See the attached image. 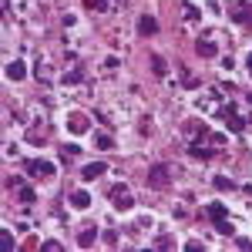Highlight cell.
Returning <instances> with one entry per match:
<instances>
[{
  "mask_svg": "<svg viewBox=\"0 0 252 252\" xmlns=\"http://www.w3.org/2000/svg\"><path fill=\"white\" fill-rule=\"evenodd\" d=\"M225 14H229L235 24H246V27H252V0H229Z\"/></svg>",
  "mask_w": 252,
  "mask_h": 252,
  "instance_id": "cell-1",
  "label": "cell"
},
{
  "mask_svg": "<svg viewBox=\"0 0 252 252\" xmlns=\"http://www.w3.org/2000/svg\"><path fill=\"white\" fill-rule=\"evenodd\" d=\"M148 185L158 189V192H161V189H168V185H172V168H168L165 161L152 165V168H148Z\"/></svg>",
  "mask_w": 252,
  "mask_h": 252,
  "instance_id": "cell-2",
  "label": "cell"
},
{
  "mask_svg": "<svg viewBox=\"0 0 252 252\" xmlns=\"http://www.w3.org/2000/svg\"><path fill=\"white\" fill-rule=\"evenodd\" d=\"M219 118L225 121V128H229V131H235V135H239V131H246V118L239 115L232 104H222V108H219Z\"/></svg>",
  "mask_w": 252,
  "mask_h": 252,
  "instance_id": "cell-3",
  "label": "cell"
},
{
  "mask_svg": "<svg viewBox=\"0 0 252 252\" xmlns=\"http://www.w3.org/2000/svg\"><path fill=\"white\" fill-rule=\"evenodd\" d=\"M205 212H209V219H212L215 232H222V235H232V222H229V219H225V209H222V205H219V202H212V205H209V209H205Z\"/></svg>",
  "mask_w": 252,
  "mask_h": 252,
  "instance_id": "cell-4",
  "label": "cell"
},
{
  "mask_svg": "<svg viewBox=\"0 0 252 252\" xmlns=\"http://www.w3.org/2000/svg\"><path fill=\"white\" fill-rule=\"evenodd\" d=\"M111 205H115V209H121V212H128V209L135 205V195H131V189L118 182L115 189H111Z\"/></svg>",
  "mask_w": 252,
  "mask_h": 252,
  "instance_id": "cell-5",
  "label": "cell"
},
{
  "mask_svg": "<svg viewBox=\"0 0 252 252\" xmlns=\"http://www.w3.org/2000/svg\"><path fill=\"white\" fill-rule=\"evenodd\" d=\"M27 175H37V178H51L54 165L51 161H27Z\"/></svg>",
  "mask_w": 252,
  "mask_h": 252,
  "instance_id": "cell-6",
  "label": "cell"
},
{
  "mask_svg": "<svg viewBox=\"0 0 252 252\" xmlns=\"http://www.w3.org/2000/svg\"><path fill=\"white\" fill-rule=\"evenodd\" d=\"M138 34H141V37H152V34H158V20L148 17V14H141V17H138Z\"/></svg>",
  "mask_w": 252,
  "mask_h": 252,
  "instance_id": "cell-7",
  "label": "cell"
},
{
  "mask_svg": "<svg viewBox=\"0 0 252 252\" xmlns=\"http://www.w3.org/2000/svg\"><path fill=\"white\" fill-rule=\"evenodd\" d=\"M195 51H198V58H215V54H219V47H215L212 40H209V34H202V37H198Z\"/></svg>",
  "mask_w": 252,
  "mask_h": 252,
  "instance_id": "cell-8",
  "label": "cell"
},
{
  "mask_svg": "<svg viewBox=\"0 0 252 252\" xmlns=\"http://www.w3.org/2000/svg\"><path fill=\"white\" fill-rule=\"evenodd\" d=\"M24 74H27L24 61H10V64H7V78L10 81H24Z\"/></svg>",
  "mask_w": 252,
  "mask_h": 252,
  "instance_id": "cell-9",
  "label": "cell"
},
{
  "mask_svg": "<svg viewBox=\"0 0 252 252\" xmlns=\"http://www.w3.org/2000/svg\"><path fill=\"white\" fill-rule=\"evenodd\" d=\"M189 155H195V158H212L215 148H205L202 141H192V145H189Z\"/></svg>",
  "mask_w": 252,
  "mask_h": 252,
  "instance_id": "cell-10",
  "label": "cell"
},
{
  "mask_svg": "<svg viewBox=\"0 0 252 252\" xmlns=\"http://www.w3.org/2000/svg\"><path fill=\"white\" fill-rule=\"evenodd\" d=\"M84 182H91V178H101V175H104V165H101V161H94V165H84Z\"/></svg>",
  "mask_w": 252,
  "mask_h": 252,
  "instance_id": "cell-11",
  "label": "cell"
},
{
  "mask_svg": "<svg viewBox=\"0 0 252 252\" xmlns=\"http://www.w3.org/2000/svg\"><path fill=\"white\" fill-rule=\"evenodd\" d=\"M71 205H74V209H88V205H91V195L88 192H71Z\"/></svg>",
  "mask_w": 252,
  "mask_h": 252,
  "instance_id": "cell-12",
  "label": "cell"
},
{
  "mask_svg": "<svg viewBox=\"0 0 252 252\" xmlns=\"http://www.w3.org/2000/svg\"><path fill=\"white\" fill-rule=\"evenodd\" d=\"M94 239H97L94 229H84V232L78 235V246H81V249H91V242H94Z\"/></svg>",
  "mask_w": 252,
  "mask_h": 252,
  "instance_id": "cell-13",
  "label": "cell"
},
{
  "mask_svg": "<svg viewBox=\"0 0 252 252\" xmlns=\"http://www.w3.org/2000/svg\"><path fill=\"white\" fill-rule=\"evenodd\" d=\"M81 81H84V67H74V71H67V74H64V84H81Z\"/></svg>",
  "mask_w": 252,
  "mask_h": 252,
  "instance_id": "cell-14",
  "label": "cell"
},
{
  "mask_svg": "<svg viewBox=\"0 0 252 252\" xmlns=\"http://www.w3.org/2000/svg\"><path fill=\"white\" fill-rule=\"evenodd\" d=\"M215 189H222V192H232L235 182H232V178H225V175H215Z\"/></svg>",
  "mask_w": 252,
  "mask_h": 252,
  "instance_id": "cell-15",
  "label": "cell"
},
{
  "mask_svg": "<svg viewBox=\"0 0 252 252\" xmlns=\"http://www.w3.org/2000/svg\"><path fill=\"white\" fill-rule=\"evenodd\" d=\"M152 71H155L158 78H165V71H168V67H165V58H158V54H155V58H152Z\"/></svg>",
  "mask_w": 252,
  "mask_h": 252,
  "instance_id": "cell-16",
  "label": "cell"
},
{
  "mask_svg": "<svg viewBox=\"0 0 252 252\" xmlns=\"http://www.w3.org/2000/svg\"><path fill=\"white\" fill-rule=\"evenodd\" d=\"M88 10H108V0H81Z\"/></svg>",
  "mask_w": 252,
  "mask_h": 252,
  "instance_id": "cell-17",
  "label": "cell"
},
{
  "mask_svg": "<svg viewBox=\"0 0 252 252\" xmlns=\"http://www.w3.org/2000/svg\"><path fill=\"white\" fill-rule=\"evenodd\" d=\"M0 249H7V252L14 249V235L7 232V229H3V232H0Z\"/></svg>",
  "mask_w": 252,
  "mask_h": 252,
  "instance_id": "cell-18",
  "label": "cell"
},
{
  "mask_svg": "<svg viewBox=\"0 0 252 252\" xmlns=\"http://www.w3.org/2000/svg\"><path fill=\"white\" fill-rule=\"evenodd\" d=\"M94 145H97V148H104V152H108V148L115 145V138H111V135H97V138H94Z\"/></svg>",
  "mask_w": 252,
  "mask_h": 252,
  "instance_id": "cell-19",
  "label": "cell"
},
{
  "mask_svg": "<svg viewBox=\"0 0 252 252\" xmlns=\"http://www.w3.org/2000/svg\"><path fill=\"white\" fill-rule=\"evenodd\" d=\"M20 202H24V205H31V202H34V189L20 185Z\"/></svg>",
  "mask_w": 252,
  "mask_h": 252,
  "instance_id": "cell-20",
  "label": "cell"
},
{
  "mask_svg": "<svg viewBox=\"0 0 252 252\" xmlns=\"http://www.w3.org/2000/svg\"><path fill=\"white\" fill-rule=\"evenodd\" d=\"M71 128H74V131H84V128H88V121H84L81 115H74V118H71Z\"/></svg>",
  "mask_w": 252,
  "mask_h": 252,
  "instance_id": "cell-21",
  "label": "cell"
},
{
  "mask_svg": "<svg viewBox=\"0 0 252 252\" xmlns=\"http://www.w3.org/2000/svg\"><path fill=\"white\" fill-rule=\"evenodd\" d=\"M61 155H81V148H78V145H64V148H61Z\"/></svg>",
  "mask_w": 252,
  "mask_h": 252,
  "instance_id": "cell-22",
  "label": "cell"
},
{
  "mask_svg": "<svg viewBox=\"0 0 252 252\" xmlns=\"http://www.w3.org/2000/svg\"><path fill=\"white\" fill-rule=\"evenodd\" d=\"M168 246H172L168 235H158V239H155V249H168Z\"/></svg>",
  "mask_w": 252,
  "mask_h": 252,
  "instance_id": "cell-23",
  "label": "cell"
},
{
  "mask_svg": "<svg viewBox=\"0 0 252 252\" xmlns=\"http://www.w3.org/2000/svg\"><path fill=\"white\" fill-rule=\"evenodd\" d=\"M40 249H44V252H61V242H44Z\"/></svg>",
  "mask_w": 252,
  "mask_h": 252,
  "instance_id": "cell-24",
  "label": "cell"
},
{
  "mask_svg": "<svg viewBox=\"0 0 252 252\" xmlns=\"http://www.w3.org/2000/svg\"><path fill=\"white\" fill-rule=\"evenodd\" d=\"M235 246H239V249H252V239H242V235H239V239H235Z\"/></svg>",
  "mask_w": 252,
  "mask_h": 252,
  "instance_id": "cell-25",
  "label": "cell"
},
{
  "mask_svg": "<svg viewBox=\"0 0 252 252\" xmlns=\"http://www.w3.org/2000/svg\"><path fill=\"white\" fill-rule=\"evenodd\" d=\"M185 17H189V20H195V17H198V10H195L192 3H185Z\"/></svg>",
  "mask_w": 252,
  "mask_h": 252,
  "instance_id": "cell-26",
  "label": "cell"
},
{
  "mask_svg": "<svg viewBox=\"0 0 252 252\" xmlns=\"http://www.w3.org/2000/svg\"><path fill=\"white\" fill-rule=\"evenodd\" d=\"M104 242L108 246H118V232H104Z\"/></svg>",
  "mask_w": 252,
  "mask_h": 252,
  "instance_id": "cell-27",
  "label": "cell"
},
{
  "mask_svg": "<svg viewBox=\"0 0 252 252\" xmlns=\"http://www.w3.org/2000/svg\"><path fill=\"white\" fill-rule=\"evenodd\" d=\"M249 74H252V54H249Z\"/></svg>",
  "mask_w": 252,
  "mask_h": 252,
  "instance_id": "cell-28",
  "label": "cell"
},
{
  "mask_svg": "<svg viewBox=\"0 0 252 252\" xmlns=\"http://www.w3.org/2000/svg\"><path fill=\"white\" fill-rule=\"evenodd\" d=\"M246 97H249V104H252V91H249V94H246Z\"/></svg>",
  "mask_w": 252,
  "mask_h": 252,
  "instance_id": "cell-29",
  "label": "cell"
}]
</instances>
